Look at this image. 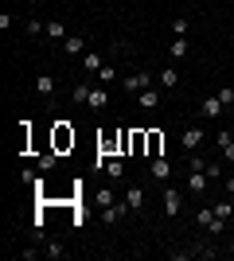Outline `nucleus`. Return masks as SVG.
<instances>
[{
	"instance_id": "4be33fe9",
	"label": "nucleus",
	"mask_w": 234,
	"mask_h": 261,
	"mask_svg": "<svg viewBox=\"0 0 234 261\" xmlns=\"http://www.w3.org/2000/svg\"><path fill=\"white\" fill-rule=\"evenodd\" d=\"M98 82H101V86H113V82H117V66L106 63V66L98 70Z\"/></svg>"
},
{
	"instance_id": "0eeeda50",
	"label": "nucleus",
	"mask_w": 234,
	"mask_h": 261,
	"mask_svg": "<svg viewBox=\"0 0 234 261\" xmlns=\"http://www.w3.org/2000/svg\"><path fill=\"white\" fill-rule=\"evenodd\" d=\"M125 215H129V203H110V207H101V222H106V226L121 222Z\"/></svg>"
},
{
	"instance_id": "f704fd0d",
	"label": "nucleus",
	"mask_w": 234,
	"mask_h": 261,
	"mask_svg": "<svg viewBox=\"0 0 234 261\" xmlns=\"http://www.w3.org/2000/svg\"><path fill=\"white\" fill-rule=\"evenodd\" d=\"M226 141H234V133H230V129H223V133H219V137H215V144H219V148H223Z\"/></svg>"
},
{
	"instance_id": "412c9836",
	"label": "nucleus",
	"mask_w": 234,
	"mask_h": 261,
	"mask_svg": "<svg viewBox=\"0 0 234 261\" xmlns=\"http://www.w3.org/2000/svg\"><path fill=\"white\" fill-rule=\"evenodd\" d=\"M168 32H172V35L179 39V35H188V32H191V20H188V16H176V20L168 23Z\"/></svg>"
},
{
	"instance_id": "cd10ccee",
	"label": "nucleus",
	"mask_w": 234,
	"mask_h": 261,
	"mask_svg": "<svg viewBox=\"0 0 234 261\" xmlns=\"http://www.w3.org/2000/svg\"><path fill=\"white\" fill-rule=\"evenodd\" d=\"M106 175H110V179H121V175H125V164L121 160H110V164H106Z\"/></svg>"
},
{
	"instance_id": "ddd939ff",
	"label": "nucleus",
	"mask_w": 234,
	"mask_h": 261,
	"mask_svg": "<svg viewBox=\"0 0 234 261\" xmlns=\"http://www.w3.org/2000/svg\"><path fill=\"white\" fill-rule=\"evenodd\" d=\"M125 203H129V211H145V191H141V187H129V191H125Z\"/></svg>"
},
{
	"instance_id": "473e14b6",
	"label": "nucleus",
	"mask_w": 234,
	"mask_h": 261,
	"mask_svg": "<svg viewBox=\"0 0 234 261\" xmlns=\"http://www.w3.org/2000/svg\"><path fill=\"white\" fill-rule=\"evenodd\" d=\"M20 179H23V184H32V187H35V184H43V179H39V175H35L32 168H23V172H20Z\"/></svg>"
},
{
	"instance_id": "2eb2a0df",
	"label": "nucleus",
	"mask_w": 234,
	"mask_h": 261,
	"mask_svg": "<svg viewBox=\"0 0 234 261\" xmlns=\"http://www.w3.org/2000/svg\"><path fill=\"white\" fill-rule=\"evenodd\" d=\"M207 184H211V175H207V172H191V175H188V187L195 191V195H203V191H207Z\"/></svg>"
},
{
	"instance_id": "c9c22d12",
	"label": "nucleus",
	"mask_w": 234,
	"mask_h": 261,
	"mask_svg": "<svg viewBox=\"0 0 234 261\" xmlns=\"http://www.w3.org/2000/svg\"><path fill=\"white\" fill-rule=\"evenodd\" d=\"M223 156H226V160L234 164V141H226V144H223Z\"/></svg>"
},
{
	"instance_id": "423d86ee",
	"label": "nucleus",
	"mask_w": 234,
	"mask_h": 261,
	"mask_svg": "<svg viewBox=\"0 0 234 261\" xmlns=\"http://www.w3.org/2000/svg\"><path fill=\"white\" fill-rule=\"evenodd\" d=\"M74 148V129H67V121H59L55 125V152H67Z\"/></svg>"
},
{
	"instance_id": "a878e982",
	"label": "nucleus",
	"mask_w": 234,
	"mask_h": 261,
	"mask_svg": "<svg viewBox=\"0 0 234 261\" xmlns=\"http://www.w3.org/2000/svg\"><path fill=\"white\" fill-rule=\"evenodd\" d=\"M203 230L219 238V234H226V218H219V215H215V218H211V222H207V226H203Z\"/></svg>"
},
{
	"instance_id": "f257e3e1",
	"label": "nucleus",
	"mask_w": 234,
	"mask_h": 261,
	"mask_svg": "<svg viewBox=\"0 0 234 261\" xmlns=\"http://www.w3.org/2000/svg\"><path fill=\"white\" fill-rule=\"evenodd\" d=\"M160 199H164V215H168V218H176L179 207H184V195H179L172 184H164V187H160Z\"/></svg>"
},
{
	"instance_id": "9b49d317",
	"label": "nucleus",
	"mask_w": 234,
	"mask_h": 261,
	"mask_svg": "<svg viewBox=\"0 0 234 261\" xmlns=\"http://www.w3.org/2000/svg\"><path fill=\"white\" fill-rule=\"evenodd\" d=\"M156 82H160V90H176L179 86V70L176 66H164V70L156 74Z\"/></svg>"
},
{
	"instance_id": "1a4fd4ad",
	"label": "nucleus",
	"mask_w": 234,
	"mask_h": 261,
	"mask_svg": "<svg viewBox=\"0 0 234 261\" xmlns=\"http://www.w3.org/2000/svg\"><path fill=\"white\" fill-rule=\"evenodd\" d=\"M164 152V133L160 129H148V144H145V156L152 160V156H160Z\"/></svg>"
},
{
	"instance_id": "aec40b11",
	"label": "nucleus",
	"mask_w": 234,
	"mask_h": 261,
	"mask_svg": "<svg viewBox=\"0 0 234 261\" xmlns=\"http://www.w3.org/2000/svg\"><path fill=\"white\" fill-rule=\"evenodd\" d=\"M90 90H94L90 82H74V90H70V101H78V106H86V101H90Z\"/></svg>"
},
{
	"instance_id": "393cba45",
	"label": "nucleus",
	"mask_w": 234,
	"mask_h": 261,
	"mask_svg": "<svg viewBox=\"0 0 234 261\" xmlns=\"http://www.w3.org/2000/svg\"><path fill=\"white\" fill-rule=\"evenodd\" d=\"M191 257H215V246L211 242H195V246H191Z\"/></svg>"
},
{
	"instance_id": "dca6fc26",
	"label": "nucleus",
	"mask_w": 234,
	"mask_h": 261,
	"mask_svg": "<svg viewBox=\"0 0 234 261\" xmlns=\"http://www.w3.org/2000/svg\"><path fill=\"white\" fill-rule=\"evenodd\" d=\"M101 66H106V63H101V55H94V51H86V55H82V70H86V74H94V78H98V70H101Z\"/></svg>"
},
{
	"instance_id": "f3484780",
	"label": "nucleus",
	"mask_w": 234,
	"mask_h": 261,
	"mask_svg": "<svg viewBox=\"0 0 234 261\" xmlns=\"http://www.w3.org/2000/svg\"><path fill=\"white\" fill-rule=\"evenodd\" d=\"M35 94H39V98H51V94H55V78L39 74V78H35Z\"/></svg>"
},
{
	"instance_id": "b1692460",
	"label": "nucleus",
	"mask_w": 234,
	"mask_h": 261,
	"mask_svg": "<svg viewBox=\"0 0 234 261\" xmlns=\"http://www.w3.org/2000/svg\"><path fill=\"white\" fill-rule=\"evenodd\" d=\"M43 253L47 257H67V246L63 242H43Z\"/></svg>"
},
{
	"instance_id": "4468645a",
	"label": "nucleus",
	"mask_w": 234,
	"mask_h": 261,
	"mask_svg": "<svg viewBox=\"0 0 234 261\" xmlns=\"http://www.w3.org/2000/svg\"><path fill=\"white\" fill-rule=\"evenodd\" d=\"M145 144H148V133H145V129L129 133V152H133V156H141V152H145Z\"/></svg>"
},
{
	"instance_id": "f8f14e48",
	"label": "nucleus",
	"mask_w": 234,
	"mask_h": 261,
	"mask_svg": "<svg viewBox=\"0 0 234 261\" xmlns=\"http://www.w3.org/2000/svg\"><path fill=\"white\" fill-rule=\"evenodd\" d=\"M86 106H90V109H106V106H110V90L98 82V86L90 90V101H86Z\"/></svg>"
},
{
	"instance_id": "f03ea898",
	"label": "nucleus",
	"mask_w": 234,
	"mask_h": 261,
	"mask_svg": "<svg viewBox=\"0 0 234 261\" xmlns=\"http://www.w3.org/2000/svg\"><path fill=\"white\" fill-rule=\"evenodd\" d=\"M207 141V133L199 129V125H191V129H184L179 133V148H184V152H199V144Z\"/></svg>"
},
{
	"instance_id": "2f4dec72",
	"label": "nucleus",
	"mask_w": 234,
	"mask_h": 261,
	"mask_svg": "<svg viewBox=\"0 0 234 261\" xmlns=\"http://www.w3.org/2000/svg\"><path fill=\"white\" fill-rule=\"evenodd\" d=\"M28 35H47V23H39V20H28Z\"/></svg>"
},
{
	"instance_id": "7c9ffc66",
	"label": "nucleus",
	"mask_w": 234,
	"mask_h": 261,
	"mask_svg": "<svg viewBox=\"0 0 234 261\" xmlns=\"http://www.w3.org/2000/svg\"><path fill=\"white\" fill-rule=\"evenodd\" d=\"M219 101L230 109V106H234V86H223V90H219Z\"/></svg>"
},
{
	"instance_id": "6e6552de",
	"label": "nucleus",
	"mask_w": 234,
	"mask_h": 261,
	"mask_svg": "<svg viewBox=\"0 0 234 261\" xmlns=\"http://www.w3.org/2000/svg\"><path fill=\"white\" fill-rule=\"evenodd\" d=\"M160 94H164V90H152V86H148V90H141V94H137V106L145 109V113H152V109L160 106Z\"/></svg>"
},
{
	"instance_id": "bb28decb",
	"label": "nucleus",
	"mask_w": 234,
	"mask_h": 261,
	"mask_svg": "<svg viewBox=\"0 0 234 261\" xmlns=\"http://www.w3.org/2000/svg\"><path fill=\"white\" fill-rule=\"evenodd\" d=\"M94 203H98V207H110V203H113V191H110V187H98V191H94Z\"/></svg>"
},
{
	"instance_id": "6ab92c4d",
	"label": "nucleus",
	"mask_w": 234,
	"mask_h": 261,
	"mask_svg": "<svg viewBox=\"0 0 234 261\" xmlns=\"http://www.w3.org/2000/svg\"><path fill=\"white\" fill-rule=\"evenodd\" d=\"M188 35H179V39H172V47H168V59H188Z\"/></svg>"
},
{
	"instance_id": "39448f33",
	"label": "nucleus",
	"mask_w": 234,
	"mask_h": 261,
	"mask_svg": "<svg viewBox=\"0 0 234 261\" xmlns=\"http://www.w3.org/2000/svg\"><path fill=\"white\" fill-rule=\"evenodd\" d=\"M223 101H219V94H207V98H203L199 101V113H203V117H207V121H219V117H223Z\"/></svg>"
},
{
	"instance_id": "c85d7f7f",
	"label": "nucleus",
	"mask_w": 234,
	"mask_h": 261,
	"mask_svg": "<svg viewBox=\"0 0 234 261\" xmlns=\"http://www.w3.org/2000/svg\"><path fill=\"white\" fill-rule=\"evenodd\" d=\"M188 164H191V172H207V160L199 152H188Z\"/></svg>"
},
{
	"instance_id": "20e7f679",
	"label": "nucleus",
	"mask_w": 234,
	"mask_h": 261,
	"mask_svg": "<svg viewBox=\"0 0 234 261\" xmlns=\"http://www.w3.org/2000/svg\"><path fill=\"white\" fill-rule=\"evenodd\" d=\"M121 86L129 90V94H141V90L152 86V74H148V70H133V74H125V78H121Z\"/></svg>"
},
{
	"instance_id": "9d476101",
	"label": "nucleus",
	"mask_w": 234,
	"mask_h": 261,
	"mask_svg": "<svg viewBox=\"0 0 234 261\" xmlns=\"http://www.w3.org/2000/svg\"><path fill=\"white\" fill-rule=\"evenodd\" d=\"M63 51H67L70 59H82V55H86V39H82V35H67V39H63Z\"/></svg>"
},
{
	"instance_id": "e433bc0d",
	"label": "nucleus",
	"mask_w": 234,
	"mask_h": 261,
	"mask_svg": "<svg viewBox=\"0 0 234 261\" xmlns=\"http://www.w3.org/2000/svg\"><path fill=\"white\" fill-rule=\"evenodd\" d=\"M226 195H234V175H226Z\"/></svg>"
},
{
	"instance_id": "5701e85b",
	"label": "nucleus",
	"mask_w": 234,
	"mask_h": 261,
	"mask_svg": "<svg viewBox=\"0 0 234 261\" xmlns=\"http://www.w3.org/2000/svg\"><path fill=\"white\" fill-rule=\"evenodd\" d=\"M211 207H215V215L226 218V222L234 218V203H230V199H219V203H211Z\"/></svg>"
},
{
	"instance_id": "c756f323",
	"label": "nucleus",
	"mask_w": 234,
	"mask_h": 261,
	"mask_svg": "<svg viewBox=\"0 0 234 261\" xmlns=\"http://www.w3.org/2000/svg\"><path fill=\"white\" fill-rule=\"evenodd\" d=\"M55 160H59V152H47V156H39V172H51V168H55Z\"/></svg>"
},
{
	"instance_id": "72a5a7b5",
	"label": "nucleus",
	"mask_w": 234,
	"mask_h": 261,
	"mask_svg": "<svg viewBox=\"0 0 234 261\" xmlns=\"http://www.w3.org/2000/svg\"><path fill=\"white\" fill-rule=\"evenodd\" d=\"M207 175H211V179H223V164H207Z\"/></svg>"
},
{
	"instance_id": "a211bd4d",
	"label": "nucleus",
	"mask_w": 234,
	"mask_h": 261,
	"mask_svg": "<svg viewBox=\"0 0 234 261\" xmlns=\"http://www.w3.org/2000/svg\"><path fill=\"white\" fill-rule=\"evenodd\" d=\"M67 23H59V20H51L47 23V39H51V43H63V39H67Z\"/></svg>"
},
{
	"instance_id": "7ed1b4c3",
	"label": "nucleus",
	"mask_w": 234,
	"mask_h": 261,
	"mask_svg": "<svg viewBox=\"0 0 234 261\" xmlns=\"http://www.w3.org/2000/svg\"><path fill=\"white\" fill-rule=\"evenodd\" d=\"M148 175H152L156 184H172V160H164V156H152V160H148Z\"/></svg>"
}]
</instances>
